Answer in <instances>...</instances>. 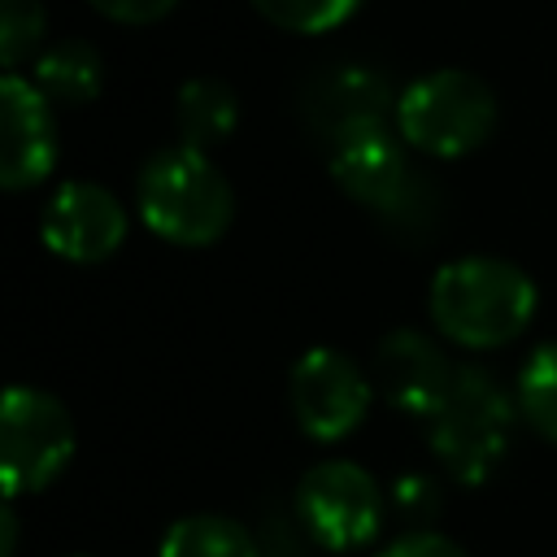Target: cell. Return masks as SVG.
<instances>
[{
	"label": "cell",
	"mask_w": 557,
	"mask_h": 557,
	"mask_svg": "<svg viewBox=\"0 0 557 557\" xmlns=\"http://www.w3.org/2000/svg\"><path fill=\"white\" fill-rule=\"evenodd\" d=\"M39 239L52 257L74 265H96L113 257L126 239V209L100 183H61L39 218Z\"/></svg>",
	"instance_id": "30bf717a"
},
{
	"label": "cell",
	"mask_w": 557,
	"mask_h": 557,
	"mask_svg": "<svg viewBox=\"0 0 557 557\" xmlns=\"http://www.w3.org/2000/svg\"><path fill=\"white\" fill-rule=\"evenodd\" d=\"M331 178L409 244L431 239V231L440 226V191L422 170L409 165L405 139H396L392 131H374L335 148Z\"/></svg>",
	"instance_id": "277c9868"
},
{
	"label": "cell",
	"mask_w": 557,
	"mask_h": 557,
	"mask_svg": "<svg viewBox=\"0 0 557 557\" xmlns=\"http://www.w3.org/2000/svg\"><path fill=\"white\" fill-rule=\"evenodd\" d=\"M513 396H518L522 422L548 444H557V344H540L522 361Z\"/></svg>",
	"instance_id": "2e32d148"
},
{
	"label": "cell",
	"mask_w": 557,
	"mask_h": 557,
	"mask_svg": "<svg viewBox=\"0 0 557 557\" xmlns=\"http://www.w3.org/2000/svg\"><path fill=\"white\" fill-rule=\"evenodd\" d=\"M157 557H265L261 540L222 513H187L165 527Z\"/></svg>",
	"instance_id": "5bb4252c"
},
{
	"label": "cell",
	"mask_w": 557,
	"mask_h": 557,
	"mask_svg": "<svg viewBox=\"0 0 557 557\" xmlns=\"http://www.w3.org/2000/svg\"><path fill=\"white\" fill-rule=\"evenodd\" d=\"M379 557H466V548L453 544V540L440 535V531H405V535H396Z\"/></svg>",
	"instance_id": "d6986e66"
},
{
	"label": "cell",
	"mask_w": 557,
	"mask_h": 557,
	"mask_svg": "<svg viewBox=\"0 0 557 557\" xmlns=\"http://www.w3.org/2000/svg\"><path fill=\"white\" fill-rule=\"evenodd\" d=\"M44 39V4L39 0H0V61L13 74L22 61L39 52Z\"/></svg>",
	"instance_id": "ac0fdd59"
},
{
	"label": "cell",
	"mask_w": 557,
	"mask_h": 557,
	"mask_svg": "<svg viewBox=\"0 0 557 557\" xmlns=\"http://www.w3.org/2000/svg\"><path fill=\"white\" fill-rule=\"evenodd\" d=\"M296 522L326 553L366 548L383 531V492L379 479L344 457H326L300 474Z\"/></svg>",
	"instance_id": "52a82bcc"
},
{
	"label": "cell",
	"mask_w": 557,
	"mask_h": 557,
	"mask_svg": "<svg viewBox=\"0 0 557 557\" xmlns=\"http://www.w3.org/2000/svg\"><path fill=\"white\" fill-rule=\"evenodd\" d=\"M453 374H457V366L431 335H422L413 326H396L379 339L370 379L392 409H400L409 418H426L444 400Z\"/></svg>",
	"instance_id": "7c38bea8"
},
{
	"label": "cell",
	"mask_w": 557,
	"mask_h": 557,
	"mask_svg": "<svg viewBox=\"0 0 557 557\" xmlns=\"http://www.w3.org/2000/svg\"><path fill=\"white\" fill-rule=\"evenodd\" d=\"M252 4L265 22L292 35H326L361 9V0H252Z\"/></svg>",
	"instance_id": "e0dca14e"
},
{
	"label": "cell",
	"mask_w": 557,
	"mask_h": 557,
	"mask_svg": "<svg viewBox=\"0 0 557 557\" xmlns=\"http://www.w3.org/2000/svg\"><path fill=\"white\" fill-rule=\"evenodd\" d=\"M91 9H100L104 17L113 22H126V26H144V22H157L165 17L178 0H87Z\"/></svg>",
	"instance_id": "ffe728a7"
},
{
	"label": "cell",
	"mask_w": 557,
	"mask_h": 557,
	"mask_svg": "<svg viewBox=\"0 0 557 557\" xmlns=\"http://www.w3.org/2000/svg\"><path fill=\"white\" fill-rule=\"evenodd\" d=\"M287 400H292L296 426L309 440L335 444L366 422L370 400H374V379L339 348L318 344L296 357L287 374Z\"/></svg>",
	"instance_id": "ba28073f"
},
{
	"label": "cell",
	"mask_w": 557,
	"mask_h": 557,
	"mask_svg": "<svg viewBox=\"0 0 557 557\" xmlns=\"http://www.w3.org/2000/svg\"><path fill=\"white\" fill-rule=\"evenodd\" d=\"M396 505L405 509L409 522H426L435 509H440V496H435V483L431 479H400L396 483Z\"/></svg>",
	"instance_id": "44dd1931"
},
{
	"label": "cell",
	"mask_w": 557,
	"mask_h": 557,
	"mask_svg": "<svg viewBox=\"0 0 557 557\" xmlns=\"http://www.w3.org/2000/svg\"><path fill=\"white\" fill-rule=\"evenodd\" d=\"M431 322L457 348L483 352L518 339L540 305L531 274L505 257H457L431 278Z\"/></svg>",
	"instance_id": "6da1fadb"
},
{
	"label": "cell",
	"mask_w": 557,
	"mask_h": 557,
	"mask_svg": "<svg viewBox=\"0 0 557 557\" xmlns=\"http://www.w3.org/2000/svg\"><path fill=\"white\" fill-rule=\"evenodd\" d=\"M57 165V122L52 100L17 70L0 78V183L26 191L44 183Z\"/></svg>",
	"instance_id": "8fae6325"
},
{
	"label": "cell",
	"mask_w": 557,
	"mask_h": 557,
	"mask_svg": "<svg viewBox=\"0 0 557 557\" xmlns=\"http://www.w3.org/2000/svg\"><path fill=\"white\" fill-rule=\"evenodd\" d=\"M518 396H509L487 370L457 366L444 400L422 418L426 444L453 483L479 487L505 461L518 426Z\"/></svg>",
	"instance_id": "7a4b0ae2"
},
{
	"label": "cell",
	"mask_w": 557,
	"mask_h": 557,
	"mask_svg": "<svg viewBox=\"0 0 557 557\" xmlns=\"http://www.w3.org/2000/svg\"><path fill=\"white\" fill-rule=\"evenodd\" d=\"M496 126V96L470 70H431L396 96V131L426 157H466L487 144Z\"/></svg>",
	"instance_id": "5b68a950"
},
{
	"label": "cell",
	"mask_w": 557,
	"mask_h": 557,
	"mask_svg": "<svg viewBox=\"0 0 557 557\" xmlns=\"http://www.w3.org/2000/svg\"><path fill=\"white\" fill-rule=\"evenodd\" d=\"M174 117H178V135L183 144L191 148H213L222 144L235 122H239V100L235 91L222 83V78H187L178 87V100H174Z\"/></svg>",
	"instance_id": "9a60e30c"
},
{
	"label": "cell",
	"mask_w": 557,
	"mask_h": 557,
	"mask_svg": "<svg viewBox=\"0 0 557 557\" xmlns=\"http://www.w3.org/2000/svg\"><path fill=\"white\" fill-rule=\"evenodd\" d=\"M30 83L52 100V104H87L100 96V83H104V65L96 57L91 44L83 39H65V44H52L35 57V70H30Z\"/></svg>",
	"instance_id": "4fadbf2b"
},
{
	"label": "cell",
	"mask_w": 557,
	"mask_h": 557,
	"mask_svg": "<svg viewBox=\"0 0 557 557\" xmlns=\"http://www.w3.org/2000/svg\"><path fill=\"white\" fill-rule=\"evenodd\" d=\"M387 117H396V100L370 65H326L300 87V122L326 157L361 135L387 131Z\"/></svg>",
	"instance_id": "9c48e42d"
},
{
	"label": "cell",
	"mask_w": 557,
	"mask_h": 557,
	"mask_svg": "<svg viewBox=\"0 0 557 557\" xmlns=\"http://www.w3.org/2000/svg\"><path fill=\"white\" fill-rule=\"evenodd\" d=\"M135 191L144 226L178 248L218 244L235 218V191L226 174L191 144L152 152L139 170Z\"/></svg>",
	"instance_id": "3957f363"
},
{
	"label": "cell",
	"mask_w": 557,
	"mask_h": 557,
	"mask_svg": "<svg viewBox=\"0 0 557 557\" xmlns=\"http://www.w3.org/2000/svg\"><path fill=\"white\" fill-rule=\"evenodd\" d=\"M0 531H4L0 557H13V544H17V518H13V500H4V513H0Z\"/></svg>",
	"instance_id": "7402d4cb"
},
{
	"label": "cell",
	"mask_w": 557,
	"mask_h": 557,
	"mask_svg": "<svg viewBox=\"0 0 557 557\" xmlns=\"http://www.w3.org/2000/svg\"><path fill=\"white\" fill-rule=\"evenodd\" d=\"M74 457V422L70 409L39 387H9L0 405V479L4 500L22 492H44Z\"/></svg>",
	"instance_id": "8992f818"
}]
</instances>
